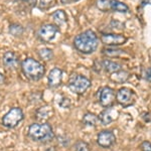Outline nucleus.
Wrapping results in <instances>:
<instances>
[{
    "instance_id": "1",
    "label": "nucleus",
    "mask_w": 151,
    "mask_h": 151,
    "mask_svg": "<svg viewBox=\"0 0 151 151\" xmlns=\"http://www.w3.org/2000/svg\"><path fill=\"white\" fill-rule=\"evenodd\" d=\"M99 45L98 36L93 30H86L75 37L74 47L76 50L85 55L93 53Z\"/></svg>"
},
{
    "instance_id": "2",
    "label": "nucleus",
    "mask_w": 151,
    "mask_h": 151,
    "mask_svg": "<svg viewBox=\"0 0 151 151\" xmlns=\"http://www.w3.org/2000/svg\"><path fill=\"white\" fill-rule=\"evenodd\" d=\"M28 136L35 142L47 143L53 140L55 133L50 124L33 123L28 128Z\"/></svg>"
},
{
    "instance_id": "3",
    "label": "nucleus",
    "mask_w": 151,
    "mask_h": 151,
    "mask_svg": "<svg viewBox=\"0 0 151 151\" xmlns=\"http://www.w3.org/2000/svg\"><path fill=\"white\" fill-rule=\"evenodd\" d=\"M21 70L23 75L28 80L33 82H36L40 80L45 76V68L43 65H41L36 60H33L31 58H27L21 63Z\"/></svg>"
},
{
    "instance_id": "4",
    "label": "nucleus",
    "mask_w": 151,
    "mask_h": 151,
    "mask_svg": "<svg viewBox=\"0 0 151 151\" xmlns=\"http://www.w3.org/2000/svg\"><path fill=\"white\" fill-rule=\"evenodd\" d=\"M90 87H91V81L84 76L75 74L70 78L69 88L73 93L83 95Z\"/></svg>"
},
{
    "instance_id": "5",
    "label": "nucleus",
    "mask_w": 151,
    "mask_h": 151,
    "mask_svg": "<svg viewBox=\"0 0 151 151\" xmlns=\"http://www.w3.org/2000/svg\"><path fill=\"white\" fill-rule=\"evenodd\" d=\"M23 112L18 107L11 108L2 118V125L6 128L12 129L15 128L21 121L23 120Z\"/></svg>"
},
{
    "instance_id": "6",
    "label": "nucleus",
    "mask_w": 151,
    "mask_h": 151,
    "mask_svg": "<svg viewBox=\"0 0 151 151\" xmlns=\"http://www.w3.org/2000/svg\"><path fill=\"white\" fill-rule=\"evenodd\" d=\"M116 100L121 106H123L124 108L131 106L135 103L136 100V95L134 93L133 90L129 89V88L123 87L117 92L116 94Z\"/></svg>"
},
{
    "instance_id": "7",
    "label": "nucleus",
    "mask_w": 151,
    "mask_h": 151,
    "mask_svg": "<svg viewBox=\"0 0 151 151\" xmlns=\"http://www.w3.org/2000/svg\"><path fill=\"white\" fill-rule=\"evenodd\" d=\"M58 31V27L55 24L47 23L40 26V28L37 31V36L40 37V40L48 42V41L52 40L55 37V35Z\"/></svg>"
},
{
    "instance_id": "8",
    "label": "nucleus",
    "mask_w": 151,
    "mask_h": 151,
    "mask_svg": "<svg viewBox=\"0 0 151 151\" xmlns=\"http://www.w3.org/2000/svg\"><path fill=\"white\" fill-rule=\"evenodd\" d=\"M99 102L105 108H108L113 105L115 101V91L110 87H104L99 91Z\"/></svg>"
},
{
    "instance_id": "9",
    "label": "nucleus",
    "mask_w": 151,
    "mask_h": 151,
    "mask_svg": "<svg viewBox=\"0 0 151 151\" xmlns=\"http://www.w3.org/2000/svg\"><path fill=\"white\" fill-rule=\"evenodd\" d=\"M101 41L105 45L109 47H117L122 45L127 41V37L122 35H115V33H105L101 36Z\"/></svg>"
},
{
    "instance_id": "10",
    "label": "nucleus",
    "mask_w": 151,
    "mask_h": 151,
    "mask_svg": "<svg viewBox=\"0 0 151 151\" xmlns=\"http://www.w3.org/2000/svg\"><path fill=\"white\" fill-rule=\"evenodd\" d=\"M119 115H120V113L117 109L113 108V107H108L103 112H101V114L99 115V121L102 125L106 126L117 120Z\"/></svg>"
},
{
    "instance_id": "11",
    "label": "nucleus",
    "mask_w": 151,
    "mask_h": 151,
    "mask_svg": "<svg viewBox=\"0 0 151 151\" xmlns=\"http://www.w3.org/2000/svg\"><path fill=\"white\" fill-rule=\"evenodd\" d=\"M115 142H116L115 134L109 130L101 131L98 135V138H97V143L99 144V146H101L103 148L111 147Z\"/></svg>"
},
{
    "instance_id": "12",
    "label": "nucleus",
    "mask_w": 151,
    "mask_h": 151,
    "mask_svg": "<svg viewBox=\"0 0 151 151\" xmlns=\"http://www.w3.org/2000/svg\"><path fill=\"white\" fill-rule=\"evenodd\" d=\"M3 65L8 70H15L19 65L17 55L13 52H6L3 55Z\"/></svg>"
},
{
    "instance_id": "13",
    "label": "nucleus",
    "mask_w": 151,
    "mask_h": 151,
    "mask_svg": "<svg viewBox=\"0 0 151 151\" xmlns=\"http://www.w3.org/2000/svg\"><path fill=\"white\" fill-rule=\"evenodd\" d=\"M63 70L58 68H53L48 74V86L50 88H58L62 84Z\"/></svg>"
},
{
    "instance_id": "14",
    "label": "nucleus",
    "mask_w": 151,
    "mask_h": 151,
    "mask_svg": "<svg viewBox=\"0 0 151 151\" xmlns=\"http://www.w3.org/2000/svg\"><path fill=\"white\" fill-rule=\"evenodd\" d=\"M129 77H130V74L127 72V70H119L117 72L112 73L110 76L111 81L117 83V84H123V83H126L128 81Z\"/></svg>"
},
{
    "instance_id": "15",
    "label": "nucleus",
    "mask_w": 151,
    "mask_h": 151,
    "mask_svg": "<svg viewBox=\"0 0 151 151\" xmlns=\"http://www.w3.org/2000/svg\"><path fill=\"white\" fill-rule=\"evenodd\" d=\"M52 17L53 21H55V25H57L58 27V26L65 25L68 21L67 13H65L64 10H62V9H58V10L53 12V13L52 14Z\"/></svg>"
},
{
    "instance_id": "16",
    "label": "nucleus",
    "mask_w": 151,
    "mask_h": 151,
    "mask_svg": "<svg viewBox=\"0 0 151 151\" xmlns=\"http://www.w3.org/2000/svg\"><path fill=\"white\" fill-rule=\"evenodd\" d=\"M83 123L89 127H96L100 123L99 117L93 113H86L83 117Z\"/></svg>"
},
{
    "instance_id": "17",
    "label": "nucleus",
    "mask_w": 151,
    "mask_h": 151,
    "mask_svg": "<svg viewBox=\"0 0 151 151\" xmlns=\"http://www.w3.org/2000/svg\"><path fill=\"white\" fill-rule=\"evenodd\" d=\"M102 68H103L107 73L112 74V73L121 70V65L110 60H104L103 62H102Z\"/></svg>"
},
{
    "instance_id": "18",
    "label": "nucleus",
    "mask_w": 151,
    "mask_h": 151,
    "mask_svg": "<svg viewBox=\"0 0 151 151\" xmlns=\"http://www.w3.org/2000/svg\"><path fill=\"white\" fill-rule=\"evenodd\" d=\"M110 9L112 11L122 12V13H126L129 11V7L127 4L123 3L119 0H110Z\"/></svg>"
},
{
    "instance_id": "19",
    "label": "nucleus",
    "mask_w": 151,
    "mask_h": 151,
    "mask_svg": "<svg viewBox=\"0 0 151 151\" xmlns=\"http://www.w3.org/2000/svg\"><path fill=\"white\" fill-rule=\"evenodd\" d=\"M53 114V110L52 107L50 106H43L36 111V118L40 119V120H45V119H48L52 117Z\"/></svg>"
},
{
    "instance_id": "20",
    "label": "nucleus",
    "mask_w": 151,
    "mask_h": 151,
    "mask_svg": "<svg viewBox=\"0 0 151 151\" xmlns=\"http://www.w3.org/2000/svg\"><path fill=\"white\" fill-rule=\"evenodd\" d=\"M38 55H40V58H42L43 60L48 62V60H52L53 58V52L50 48L43 47L38 50Z\"/></svg>"
},
{
    "instance_id": "21",
    "label": "nucleus",
    "mask_w": 151,
    "mask_h": 151,
    "mask_svg": "<svg viewBox=\"0 0 151 151\" xmlns=\"http://www.w3.org/2000/svg\"><path fill=\"white\" fill-rule=\"evenodd\" d=\"M102 52L109 58H119V57H121V55H125L124 50H117V48H104Z\"/></svg>"
},
{
    "instance_id": "22",
    "label": "nucleus",
    "mask_w": 151,
    "mask_h": 151,
    "mask_svg": "<svg viewBox=\"0 0 151 151\" xmlns=\"http://www.w3.org/2000/svg\"><path fill=\"white\" fill-rule=\"evenodd\" d=\"M9 32L13 36H21L24 32V28L19 23H12L9 26Z\"/></svg>"
},
{
    "instance_id": "23",
    "label": "nucleus",
    "mask_w": 151,
    "mask_h": 151,
    "mask_svg": "<svg viewBox=\"0 0 151 151\" xmlns=\"http://www.w3.org/2000/svg\"><path fill=\"white\" fill-rule=\"evenodd\" d=\"M55 2H57V0H40L38 7L41 10H48L50 8L55 5Z\"/></svg>"
},
{
    "instance_id": "24",
    "label": "nucleus",
    "mask_w": 151,
    "mask_h": 151,
    "mask_svg": "<svg viewBox=\"0 0 151 151\" xmlns=\"http://www.w3.org/2000/svg\"><path fill=\"white\" fill-rule=\"evenodd\" d=\"M97 7L103 12H109L110 9V0H98Z\"/></svg>"
},
{
    "instance_id": "25",
    "label": "nucleus",
    "mask_w": 151,
    "mask_h": 151,
    "mask_svg": "<svg viewBox=\"0 0 151 151\" xmlns=\"http://www.w3.org/2000/svg\"><path fill=\"white\" fill-rule=\"evenodd\" d=\"M75 151H90L89 144L85 141H78L75 144Z\"/></svg>"
},
{
    "instance_id": "26",
    "label": "nucleus",
    "mask_w": 151,
    "mask_h": 151,
    "mask_svg": "<svg viewBox=\"0 0 151 151\" xmlns=\"http://www.w3.org/2000/svg\"><path fill=\"white\" fill-rule=\"evenodd\" d=\"M58 105H60L62 108H70V101L69 98H65V97H64V98H62V100H60V102H58Z\"/></svg>"
},
{
    "instance_id": "27",
    "label": "nucleus",
    "mask_w": 151,
    "mask_h": 151,
    "mask_svg": "<svg viewBox=\"0 0 151 151\" xmlns=\"http://www.w3.org/2000/svg\"><path fill=\"white\" fill-rule=\"evenodd\" d=\"M140 148H141V151H151L150 142L149 141H144V142L141 144Z\"/></svg>"
},
{
    "instance_id": "28",
    "label": "nucleus",
    "mask_w": 151,
    "mask_h": 151,
    "mask_svg": "<svg viewBox=\"0 0 151 151\" xmlns=\"http://www.w3.org/2000/svg\"><path fill=\"white\" fill-rule=\"evenodd\" d=\"M22 1L29 7H35L37 3V0H22Z\"/></svg>"
},
{
    "instance_id": "29",
    "label": "nucleus",
    "mask_w": 151,
    "mask_h": 151,
    "mask_svg": "<svg viewBox=\"0 0 151 151\" xmlns=\"http://www.w3.org/2000/svg\"><path fill=\"white\" fill-rule=\"evenodd\" d=\"M94 70L97 73H100L102 70V63H99L98 60H95V65H94Z\"/></svg>"
},
{
    "instance_id": "30",
    "label": "nucleus",
    "mask_w": 151,
    "mask_h": 151,
    "mask_svg": "<svg viewBox=\"0 0 151 151\" xmlns=\"http://www.w3.org/2000/svg\"><path fill=\"white\" fill-rule=\"evenodd\" d=\"M78 1H80V0H60V2H62L63 4H72Z\"/></svg>"
},
{
    "instance_id": "31",
    "label": "nucleus",
    "mask_w": 151,
    "mask_h": 151,
    "mask_svg": "<svg viewBox=\"0 0 151 151\" xmlns=\"http://www.w3.org/2000/svg\"><path fill=\"white\" fill-rule=\"evenodd\" d=\"M146 80L148 81V83H150V69H147L146 70Z\"/></svg>"
},
{
    "instance_id": "32",
    "label": "nucleus",
    "mask_w": 151,
    "mask_h": 151,
    "mask_svg": "<svg viewBox=\"0 0 151 151\" xmlns=\"http://www.w3.org/2000/svg\"><path fill=\"white\" fill-rule=\"evenodd\" d=\"M4 82H5V78H4V76L0 73V85L4 84Z\"/></svg>"
}]
</instances>
